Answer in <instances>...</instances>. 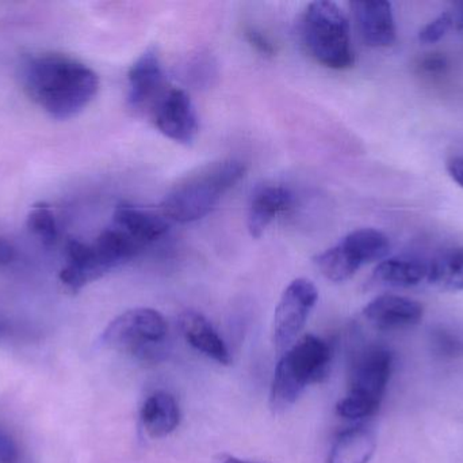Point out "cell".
<instances>
[{"label": "cell", "mask_w": 463, "mask_h": 463, "mask_svg": "<svg viewBox=\"0 0 463 463\" xmlns=\"http://www.w3.org/2000/svg\"><path fill=\"white\" fill-rule=\"evenodd\" d=\"M149 116L160 133L184 146L192 144L200 130L194 103L179 87L168 86L149 111Z\"/></svg>", "instance_id": "9"}, {"label": "cell", "mask_w": 463, "mask_h": 463, "mask_svg": "<svg viewBox=\"0 0 463 463\" xmlns=\"http://www.w3.org/2000/svg\"><path fill=\"white\" fill-rule=\"evenodd\" d=\"M26 226L30 234H33L45 246H51L56 242L57 234H59L56 217L48 204H34L27 215Z\"/></svg>", "instance_id": "21"}, {"label": "cell", "mask_w": 463, "mask_h": 463, "mask_svg": "<svg viewBox=\"0 0 463 463\" xmlns=\"http://www.w3.org/2000/svg\"><path fill=\"white\" fill-rule=\"evenodd\" d=\"M354 19L359 34L373 48H386L396 41V22L393 8L385 0L353 2Z\"/></svg>", "instance_id": "11"}, {"label": "cell", "mask_w": 463, "mask_h": 463, "mask_svg": "<svg viewBox=\"0 0 463 463\" xmlns=\"http://www.w3.org/2000/svg\"><path fill=\"white\" fill-rule=\"evenodd\" d=\"M393 358L383 348H369L356 358L351 370L347 396L340 400L337 415L347 420L370 418L380 410L391 380Z\"/></svg>", "instance_id": "6"}, {"label": "cell", "mask_w": 463, "mask_h": 463, "mask_svg": "<svg viewBox=\"0 0 463 463\" xmlns=\"http://www.w3.org/2000/svg\"><path fill=\"white\" fill-rule=\"evenodd\" d=\"M67 261L60 272V282L71 293H78L90 283L108 275L92 244L71 239L67 244Z\"/></svg>", "instance_id": "14"}, {"label": "cell", "mask_w": 463, "mask_h": 463, "mask_svg": "<svg viewBox=\"0 0 463 463\" xmlns=\"http://www.w3.org/2000/svg\"><path fill=\"white\" fill-rule=\"evenodd\" d=\"M429 264L415 258L393 257L378 264L374 271L375 282L396 288H410L427 280Z\"/></svg>", "instance_id": "19"}, {"label": "cell", "mask_w": 463, "mask_h": 463, "mask_svg": "<svg viewBox=\"0 0 463 463\" xmlns=\"http://www.w3.org/2000/svg\"><path fill=\"white\" fill-rule=\"evenodd\" d=\"M435 348L440 355L457 356L463 353V340L461 337L454 336L448 332H438L432 339Z\"/></svg>", "instance_id": "23"}, {"label": "cell", "mask_w": 463, "mask_h": 463, "mask_svg": "<svg viewBox=\"0 0 463 463\" xmlns=\"http://www.w3.org/2000/svg\"><path fill=\"white\" fill-rule=\"evenodd\" d=\"M332 351L320 337L307 334L285 351L278 362L269 391L274 413L290 410L312 383L326 377Z\"/></svg>", "instance_id": "3"}, {"label": "cell", "mask_w": 463, "mask_h": 463, "mask_svg": "<svg viewBox=\"0 0 463 463\" xmlns=\"http://www.w3.org/2000/svg\"><path fill=\"white\" fill-rule=\"evenodd\" d=\"M377 449V437L366 427L345 429L335 440L326 463H369Z\"/></svg>", "instance_id": "18"}, {"label": "cell", "mask_w": 463, "mask_h": 463, "mask_svg": "<svg viewBox=\"0 0 463 463\" xmlns=\"http://www.w3.org/2000/svg\"><path fill=\"white\" fill-rule=\"evenodd\" d=\"M453 27V18L450 13H443L438 15L434 21L427 24L419 33V40L423 43H435L442 40L449 30Z\"/></svg>", "instance_id": "22"}, {"label": "cell", "mask_w": 463, "mask_h": 463, "mask_svg": "<svg viewBox=\"0 0 463 463\" xmlns=\"http://www.w3.org/2000/svg\"><path fill=\"white\" fill-rule=\"evenodd\" d=\"M317 299V288L310 280L296 279L286 287L272 320L271 339L275 350L282 352L297 342Z\"/></svg>", "instance_id": "8"}, {"label": "cell", "mask_w": 463, "mask_h": 463, "mask_svg": "<svg viewBox=\"0 0 463 463\" xmlns=\"http://www.w3.org/2000/svg\"><path fill=\"white\" fill-rule=\"evenodd\" d=\"M159 52L146 49L128 73V105L135 113H148L167 89Z\"/></svg>", "instance_id": "10"}, {"label": "cell", "mask_w": 463, "mask_h": 463, "mask_svg": "<svg viewBox=\"0 0 463 463\" xmlns=\"http://www.w3.org/2000/svg\"><path fill=\"white\" fill-rule=\"evenodd\" d=\"M18 459V448L13 438L0 429V463H15Z\"/></svg>", "instance_id": "25"}, {"label": "cell", "mask_w": 463, "mask_h": 463, "mask_svg": "<svg viewBox=\"0 0 463 463\" xmlns=\"http://www.w3.org/2000/svg\"><path fill=\"white\" fill-rule=\"evenodd\" d=\"M244 34L248 43H250L256 51L263 54H269V56L274 54V45H272L271 41H269V37H266L263 33L259 32L255 27H245Z\"/></svg>", "instance_id": "24"}, {"label": "cell", "mask_w": 463, "mask_h": 463, "mask_svg": "<svg viewBox=\"0 0 463 463\" xmlns=\"http://www.w3.org/2000/svg\"><path fill=\"white\" fill-rule=\"evenodd\" d=\"M391 249L388 236L375 228L351 231L339 244L316 256L315 264L326 279L342 283L362 266L383 260Z\"/></svg>", "instance_id": "7"}, {"label": "cell", "mask_w": 463, "mask_h": 463, "mask_svg": "<svg viewBox=\"0 0 463 463\" xmlns=\"http://www.w3.org/2000/svg\"><path fill=\"white\" fill-rule=\"evenodd\" d=\"M302 43L307 53L331 70L353 67L350 24L343 11L332 2H313L307 5L299 24Z\"/></svg>", "instance_id": "4"}, {"label": "cell", "mask_w": 463, "mask_h": 463, "mask_svg": "<svg viewBox=\"0 0 463 463\" xmlns=\"http://www.w3.org/2000/svg\"><path fill=\"white\" fill-rule=\"evenodd\" d=\"M111 223L146 247L165 236L170 230L171 222L162 212L157 214L151 209L124 204L117 207Z\"/></svg>", "instance_id": "16"}, {"label": "cell", "mask_w": 463, "mask_h": 463, "mask_svg": "<svg viewBox=\"0 0 463 463\" xmlns=\"http://www.w3.org/2000/svg\"><path fill=\"white\" fill-rule=\"evenodd\" d=\"M448 171L451 178L463 188V157L453 158L449 160Z\"/></svg>", "instance_id": "28"}, {"label": "cell", "mask_w": 463, "mask_h": 463, "mask_svg": "<svg viewBox=\"0 0 463 463\" xmlns=\"http://www.w3.org/2000/svg\"><path fill=\"white\" fill-rule=\"evenodd\" d=\"M21 83L27 97L57 120L80 113L99 89V78L89 65L56 53L24 59Z\"/></svg>", "instance_id": "1"}, {"label": "cell", "mask_w": 463, "mask_h": 463, "mask_svg": "<svg viewBox=\"0 0 463 463\" xmlns=\"http://www.w3.org/2000/svg\"><path fill=\"white\" fill-rule=\"evenodd\" d=\"M179 329L186 342L198 352L203 353L222 366H230V350L205 315L194 310L182 313L179 317Z\"/></svg>", "instance_id": "15"}, {"label": "cell", "mask_w": 463, "mask_h": 463, "mask_svg": "<svg viewBox=\"0 0 463 463\" xmlns=\"http://www.w3.org/2000/svg\"><path fill=\"white\" fill-rule=\"evenodd\" d=\"M421 67L430 73L440 72V71L445 70L446 59L445 57L439 56V54H430V56H427L426 59L423 60V63H421Z\"/></svg>", "instance_id": "27"}, {"label": "cell", "mask_w": 463, "mask_h": 463, "mask_svg": "<svg viewBox=\"0 0 463 463\" xmlns=\"http://www.w3.org/2000/svg\"><path fill=\"white\" fill-rule=\"evenodd\" d=\"M168 325L159 312L146 307L128 310L114 318L102 334L110 350L144 362H156L165 355Z\"/></svg>", "instance_id": "5"}, {"label": "cell", "mask_w": 463, "mask_h": 463, "mask_svg": "<svg viewBox=\"0 0 463 463\" xmlns=\"http://www.w3.org/2000/svg\"><path fill=\"white\" fill-rule=\"evenodd\" d=\"M244 163L222 159L206 163L179 179L165 196L160 212L170 222L190 223L203 219L225 193L245 176Z\"/></svg>", "instance_id": "2"}, {"label": "cell", "mask_w": 463, "mask_h": 463, "mask_svg": "<svg viewBox=\"0 0 463 463\" xmlns=\"http://www.w3.org/2000/svg\"><path fill=\"white\" fill-rule=\"evenodd\" d=\"M219 463H259L247 461V459H240L237 457L228 456V454H222V456L219 457Z\"/></svg>", "instance_id": "30"}, {"label": "cell", "mask_w": 463, "mask_h": 463, "mask_svg": "<svg viewBox=\"0 0 463 463\" xmlns=\"http://www.w3.org/2000/svg\"><path fill=\"white\" fill-rule=\"evenodd\" d=\"M140 419L146 434L155 439H160L178 429L181 424V408L175 397L167 391H155L144 401Z\"/></svg>", "instance_id": "17"}, {"label": "cell", "mask_w": 463, "mask_h": 463, "mask_svg": "<svg viewBox=\"0 0 463 463\" xmlns=\"http://www.w3.org/2000/svg\"><path fill=\"white\" fill-rule=\"evenodd\" d=\"M16 258V247L10 239L0 236V268L10 265Z\"/></svg>", "instance_id": "26"}, {"label": "cell", "mask_w": 463, "mask_h": 463, "mask_svg": "<svg viewBox=\"0 0 463 463\" xmlns=\"http://www.w3.org/2000/svg\"><path fill=\"white\" fill-rule=\"evenodd\" d=\"M450 14L453 18V27L456 26L457 29L463 30V2L456 3L454 11Z\"/></svg>", "instance_id": "29"}, {"label": "cell", "mask_w": 463, "mask_h": 463, "mask_svg": "<svg viewBox=\"0 0 463 463\" xmlns=\"http://www.w3.org/2000/svg\"><path fill=\"white\" fill-rule=\"evenodd\" d=\"M294 196L282 185H261L250 198L247 226L252 238H260L272 220L291 208Z\"/></svg>", "instance_id": "13"}, {"label": "cell", "mask_w": 463, "mask_h": 463, "mask_svg": "<svg viewBox=\"0 0 463 463\" xmlns=\"http://www.w3.org/2000/svg\"><path fill=\"white\" fill-rule=\"evenodd\" d=\"M427 280L443 291L463 290V247L446 250L429 264Z\"/></svg>", "instance_id": "20"}, {"label": "cell", "mask_w": 463, "mask_h": 463, "mask_svg": "<svg viewBox=\"0 0 463 463\" xmlns=\"http://www.w3.org/2000/svg\"><path fill=\"white\" fill-rule=\"evenodd\" d=\"M424 309L413 299L397 295H381L373 299L364 309V315L380 331H396L418 325Z\"/></svg>", "instance_id": "12"}]
</instances>
